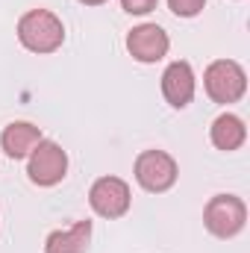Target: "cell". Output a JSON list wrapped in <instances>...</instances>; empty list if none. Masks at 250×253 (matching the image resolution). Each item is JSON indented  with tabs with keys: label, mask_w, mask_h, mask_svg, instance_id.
<instances>
[{
	"label": "cell",
	"mask_w": 250,
	"mask_h": 253,
	"mask_svg": "<svg viewBox=\"0 0 250 253\" xmlns=\"http://www.w3.org/2000/svg\"><path fill=\"white\" fill-rule=\"evenodd\" d=\"M18 42L30 53H56L65 42V27L50 9H30L18 21Z\"/></svg>",
	"instance_id": "cell-1"
},
{
	"label": "cell",
	"mask_w": 250,
	"mask_h": 253,
	"mask_svg": "<svg viewBox=\"0 0 250 253\" xmlns=\"http://www.w3.org/2000/svg\"><path fill=\"white\" fill-rule=\"evenodd\" d=\"M203 88L209 94L212 103H221V106H230V103H239L248 91V74L245 68L233 59H215L203 71Z\"/></svg>",
	"instance_id": "cell-2"
},
{
	"label": "cell",
	"mask_w": 250,
	"mask_h": 253,
	"mask_svg": "<svg viewBox=\"0 0 250 253\" xmlns=\"http://www.w3.org/2000/svg\"><path fill=\"white\" fill-rule=\"evenodd\" d=\"M203 224L215 239H233L248 224V206L236 194H215L203 206Z\"/></svg>",
	"instance_id": "cell-3"
},
{
	"label": "cell",
	"mask_w": 250,
	"mask_h": 253,
	"mask_svg": "<svg viewBox=\"0 0 250 253\" xmlns=\"http://www.w3.org/2000/svg\"><path fill=\"white\" fill-rule=\"evenodd\" d=\"M132 174H135V183L150 194H162L177 183V159L165 150H141L135 156V165H132Z\"/></svg>",
	"instance_id": "cell-4"
},
{
	"label": "cell",
	"mask_w": 250,
	"mask_h": 253,
	"mask_svg": "<svg viewBox=\"0 0 250 253\" xmlns=\"http://www.w3.org/2000/svg\"><path fill=\"white\" fill-rule=\"evenodd\" d=\"M65 174H68V153L62 150V144L50 141V138H42L33 153L27 156V177L42 186V189H50L56 183H62Z\"/></svg>",
	"instance_id": "cell-5"
},
{
	"label": "cell",
	"mask_w": 250,
	"mask_h": 253,
	"mask_svg": "<svg viewBox=\"0 0 250 253\" xmlns=\"http://www.w3.org/2000/svg\"><path fill=\"white\" fill-rule=\"evenodd\" d=\"M88 203L100 218L115 221V218H124L129 212L132 194H129L126 180H121V177H100L88 189Z\"/></svg>",
	"instance_id": "cell-6"
},
{
	"label": "cell",
	"mask_w": 250,
	"mask_h": 253,
	"mask_svg": "<svg viewBox=\"0 0 250 253\" xmlns=\"http://www.w3.org/2000/svg\"><path fill=\"white\" fill-rule=\"evenodd\" d=\"M168 47H171V39H168V33L159 24H138L126 36L129 56L141 65H153V62H159V59H165Z\"/></svg>",
	"instance_id": "cell-7"
},
{
	"label": "cell",
	"mask_w": 250,
	"mask_h": 253,
	"mask_svg": "<svg viewBox=\"0 0 250 253\" xmlns=\"http://www.w3.org/2000/svg\"><path fill=\"white\" fill-rule=\"evenodd\" d=\"M194 88H197V77H194V68L186 59H177L165 68L162 74V97L174 106V109H186L194 97Z\"/></svg>",
	"instance_id": "cell-8"
},
{
	"label": "cell",
	"mask_w": 250,
	"mask_h": 253,
	"mask_svg": "<svg viewBox=\"0 0 250 253\" xmlns=\"http://www.w3.org/2000/svg\"><path fill=\"white\" fill-rule=\"evenodd\" d=\"M42 129L30 121H12L9 126H3L0 132V147L9 159H27L33 153V147L42 141Z\"/></svg>",
	"instance_id": "cell-9"
},
{
	"label": "cell",
	"mask_w": 250,
	"mask_h": 253,
	"mask_svg": "<svg viewBox=\"0 0 250 253\" xmlns=\"http://www.w3.org/2000/svg\"><path fill=\"white\" fill-rule=\"evenodd\" d=\"M91 221H77L68 230H53L44 239V253H88Z\"/></svg>",
	"instance_id": "cell-10"
},
{
	"label": "cell",
	"mask_w": 250,
	"mask_h": 253,
	"mask_svg": "<svg viewBox=\"0 0 250 253\" xmlns=\"http://www.w3.org/2000/svg\"><path fill=\"white\" fill-rule=\"evenodd\" d=\"M209 138H212V144H215L218 150L230 153V150H239V147L248 141V126H245V121H242L239 115L224 112V115H218V118L212 121Z\"/></svg>",
	"instance_id": "cell-11"
},
{
	"label": "cell",
	"mask_w": 250,
	"mask_h": 253,
	"mask_svg": "<svg viewBox=\"0 0 250 253\" xmlns=\"http://www.w3.org/2000/svg\"><path fill=\"white\" fill-rule=\"evenodd\" d=\"M203 6H206V0H168V9L177 18H194L203 12Z\"/></svg>",
	"instance_id": "cell-12"
},
{
	"label": "cell",
	"mask_w": 250,
	"mask_h": 253,
	"mask_svg": "<svg viewBox=\"0 0 250 253\" xmlns=\"http://www.w3.org/2000/svg\"><path fill=\"white\" fill-rule=\"evenodd\" d=\"M156 3L159 0H121L124 12H129V15H147V12L156 9Z\"/></svg>",
	"instance_id": "cell-13"
},
{
	"label": "cell",
	"mask_w": 250,
	"mask_h": 253,
	"mask_svg": "<svg viewBox=\"0 0 250 253\" xmlns=\"http://www.w3.org/2000/svg\"><path fill=\"white\" fill-rule=\"evenodd\" d=\"M77 3H83V6H103L106 0H77Z\"/></svg>",
	"instance_id": "cell-14"
}]
</instances>
